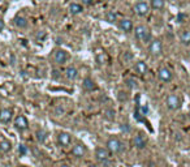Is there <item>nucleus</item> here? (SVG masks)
Masks as SVG:
<instances>
[{
  "instance_id": "3",
  "label": "nucleus",
  "mask_w": 190,
  "mask_h": 167,
  "mask_svg": "<svg viewBox=\"0 0 190 167\" xmlns=\"http://www.w3.org/2000/svg\"><path fill=\"white\" fill-rule=\"evenodd\" d=\"M167 107L169 110H177L181 107V99L176 94H171V96L167 97Z\"/></svg>"
},
{
  "instance_id": "29",
  "label": "nucleus",
  "mask_w": 190,
  "mask_h": 167,
  "mask_svg": "<svg viewBox=\"0 0 190 167\" xmlns=\"http://www.w3.org/2000/svg\"><path fill=\"white\" fill-rule=\"evenodd\" d=\"M82 3H83V4H86V5H90V4H93V3H94V0H82Z\"/></svg>"
},
{
  "instance_id": "24",
  "label": "nucleus",
  "mask_w": 190,
  "mask_h": 167,
  "mask_svg": "<svg viewBox=\"0 0 190 167\" xmlns=\"http://www.w3.org/2000/svg\"><path fill=\"white\" fill-rule=\"evenodd\" d=\"M11 149H12V144H11L9 141L3 140L2 142H0V150H2L3 153H8Z\"/></svg>"
},
{
  "instance_id": "15",
  "label": "nucleus",
  "mask_w": 190,
  "mask_h": 167,
  "mask_svg": "<svg viewBox=\"0 0 190 167\" xmlns=\"http://www.w3.org/2000/svg\"><path fill=\"white\" fill-rule=\"evenodd\" d=\"M82 88L85 89V90H87V91H93L97 86H95V82L93 81V78H90V77H86L85 80H83V82H82Z\"/></svg>"
},
{
  "instance_id": "4",
  "label": "nucleus",
  "mask_w": 190,
  "mask_h": 167,
  "mask_svg": "<svg viewBox=\"0 0 190 167\" xmlns=\"http://www.w3.org/2000/svg\"><path fill=\"white\" fill-rule=\"evenodd\" d=\"M149 51H150L151 55H154V56L160 55V54H162V51H163V45H162V42H160L159 39H154V41L150 43Z\"/></svg>"
},
{
  "instance_id": "23",
  "label": "nucleus",
  "mask_w": 190,
  "mask_h": 167,
  "mask_svg": "<svg viewBox=\"0 0 190 167\" xmlns=\"http://www.w3.org/2000/svg\"><path fill=\"white\" fill-rule=\"evenodd\" d=\"M106 21H108L109 24H113L117 21V14H116L113 11H108L106 13Z\"/></svg>"
},
{
  "instance_id": "35",
  "label": "nucleus",
  "mask_w": 190,
  "mask_h": 167,
  "mask_svg": "<svg viewBox=\"0 0 190 167\" xmlns=\"http://www.w3.org/2000/svg\"><path fill=\"white\" fill-rule=\"evenodd\" d=\"M0 151H2V150H0Z\"/></svg>"
},
{
  "instance_id": "5",
  "label": "nucleus",
  "mask_w": 190,
  "mask_h": 167,
  "mask_svg": "<svg viewBox=\"0 0 190 167\" xmlns=\"http://www.w3.org/2000/svg\"><path fill=\"white\" fill-rule=\"evenodd\" d=\"M109 153H111V151L108 150V148L100 146V148H98L97 150H95V157H97L98 161L104 162V161H107V159L109 158Z\"/></svg>"
},
{
  "instance_id": "1",
  "label": "nucleus",
  "mask_w": 190,
  "mask_h": 167,
  "mask_svg": "<svg viewBox=\"0 0 190 167\" xmlns=\"http://www.w3.org/2000/svg\"><path fill=\"white\" fill-rule=\"evenodd\" d=\"M134 34H135V38L141 42H149L151 38V33L149 30L147 26L145 25H138L134 29Z\"/></svg>"
},
{
  "instance_id": "11",
  "label": "nucleus",
  "mask_w": 190,
  "mask_h": 167,
  "mask_svg": "<svg viewBox=\"0 0 190 167\" xmlns=\"http://www.w3.org/2000/svg\"><path fill=\"white\" fill-rule=\"evenodd\" d=\"M119 27L121 29L122 32L130 33L131 30H133V22H131L129 18H122L120 22H119Z\"/></svg>"
},
{
  "instance_id": "25",
  "label": "nucleus",
  "mask_w": 190,
  "mask_h": 167,
  "mask_svg": "<svg viewBox=\"0 0 190 167\" xmlns=\"http://www.w3.org/2000/svg\"><path fill=\"white\" fill-rule=\"evenodd\" d=\"M36 139H38V141H40V142H45V140H46V132L43 129H40V130H38L36 132Z\"/></svg>"
},
{
  "instance_id": "17",
  "label": "nucleus",
  "mask_w": 190,
  "mask_h": 167,
  "mask_svg": "<svg viewBox=\"0 0 190 167\" xmlns=\"http://www.w3.org/2000/svg\"><path fill=\"white\" fill-rule=\"evenodd\" d=\"M134 69L137 71V73H140V75H145L146 72H147V64H146L145 61H137L135 63V67Z\"/></svg>"
},
{
  "instance_id": "30",
  "label": "nucleus",
  "mask_w": 190,
  "mask_h": 167,
  "mask_svg": "<svg viewBox=\"0 0 190 167\" xmlns=\"http://www.w3.org/2000/svg\"><path fill=\"white\" fill-rule=\"evenodd\" d=\"M4 29V22H3V20H0V32H2Z\"/></svg>"
},
{
  "instance_id": "10",
  "label": "nucleus",
  "mask_w": 190,
  "mask_h": 167,
  "mask_svg": "<svg viewBox=\"0 0 190 167\" xmlns=\"http://www.w3.org/2000/svg\"><path fill=\"white\" fill-rule=\"evenodd\" d=\"M72 154L74 155V157H78V158H81L86 154V146L83 144H77L73 146L72 149Z\"/></svg>"
},
{
  "instance_id": "19",
  "label": "nucleus",
  "mask_w": 190,
  "mask_h": 167,
  "mask_svg": "<svg viewBox=\"0 0 190 167\" xmlns=\"http://www.w3.org/2000/svg\"><path fill=\"white\" fill-rule=\"evenodd\" d=\"M95 56H97V61H98V64H104L106 61H107V55H106V52L103 51V50H98L97 51V54H95Z\"/></svg>"
},
{
  "instance_id": "28",
  "label": "nucleus",
  "mask_w": 190,
  "mask_h": 167,
  "mask_svg": "<svg viewBox=\"0 0 190 167\" xmlns=\"http://www.w3.org/2000/svg\"><path fill=\"white\" fill-rule=\"evenodd\" d=\"M185 18H186V14H184V13H182V14L180 13L178 16H177V20H178V22H182V21H184Z\"/></svg>"
},
{
  "instance_id": "18",
  "label": "nucleus",
  "mask_w": 190,
  "mask_h": 167,
  "mask_svg": "<svg viewBox=\"0 0 190 167\" xmlns=\"http://www.w3.org/2000/svg\"><path fill=\"white\" fill-rule=\"evenodd\" d=\"M180 41L182 45H190V30H184L181 34H180Z\"/></svg>"
},
{
  "instance_id": "2",
  "label": "nucleus",
  "mask_w": 190,
  "mask_h": 167,
  "mask_svg": "<svg viewBox=\"0 0 190 167\" xmlns=\"http://www.w3.org/2000/svg\"><path fill=\"white\" fill-rule=\"evenodd\" d=\"M107 148L108 150L111 151V153L116 154V153H120L122 150V144L119 139H116V137H112V139H109L107 141Z\"/></svg>"
},
{
  "instance_id": "16",
  "label": "nucleus",
  "mask_w": 190,
  "mask_h": 167,
  "mask_svg": "<svg viewBox=\"0 0 190 167\" xmlns=\"http://www.w3.org/2000/svg\"><path fill=\"white\" fill-rule=\"evenodd\" d=\"M65 76H67V78L70 80V81L76 80L78 77V71H77V68H74V67H68L67 71H65Z\"/></svg>"
},
{
  "instance_id": "20",
  "label": "nucleus",
  "mask_w": 190,
  "mask_h": 167,
  "mask_svg": "<svg viewBox=\"0 0 190 167\" xmlns=\"http://www.w3.org/2000/svg\"><path fill=\"white\" fill-rule=\"evenodd\" d=\"M14 24H16L17 27L20 29H25L27 26V20L25 17H21V16H17L16 18H14Z\"/></svg>"
},
{
  "instance_id": "31",
  "label": "nucleus",
  "mask_w": 190,
  "mask_h": 167,
  "mask_svg": "<svg viewBox=\"0 0 190 167\" xmlns=\"http://www.w3.org/2000/svg\"><path fill=\"white\" fill-rule=\"evenodd\" d=\"M60 167H69V166H68V165H61Z\"/></svg>"
},
{
  "instance_id": "32",
  "label": "nucleus",
  "mask_w": 190,
  "mask_h": 167,
  "mask_svg": "<svg viewBox=\"0 0 190 167\" xmlns=\"http://www.w3.org/2000/svg\"><path fill=\"white\" fill-rule=\"evenodd\" d=\"M89 167H98V166H95V165H90Z\"/></svg>"
},
{
  "instance_id": "21",
  "label": "nucleus",
  "mask_w": 190,
  "mask_h": 167,
  "mask_svg": "<svg viewBox=\"0 0 190 167\" xmlns=\"http://www.w3.org/2000/svg\"><path fill=\"white\" fill-rule=\"evenodd\" d=\"M69 11L72 14H79V13H82V5L81 4H77V3H72L69 5Z\"/></svg>"
},
{
  "instance_id": "33",
  "label": "nucleus",
  "mask_w": 190,
  "mask_h": 167,
  "mask_svg": "<svg viewBox=\"0 0 190 167\" xmlns=\"http://www.w3.org/2000/svg\"><path fill=\"white\" fill-rule=\"evenodd\" d=\"M18 167H22V166H18Z\"/></svg>"
},
{
  "instance_id": "22",
  "label": "nucleus",
  "mask_w": 190,
  "mask_h": 167,
  "mask_svg": "<svg viewBox=\"0 0 190 167\" xmlns=\"http://www.w3.org/2000/svg\"><path fill=\"white\" fill-rule=\"evenodd\" d=\"M164 0H151V7L154 8L155 11H162L164 8Z\"/></svg>"
},
{
  "instance_id": "26",
  "label": "nucleus",
  "mask_w": 190,
  "mask_h": 167,
  "mask_svg": "<svg viewBox=\"0 0 190 167\" xmlns=\"http://www.w3.org/2000/svg\"><path fill=\"white\" fill-rule=\"evenodd\" d=\"M126 85L129 86V88H135L137 82H135V80H133V78H128L126 80Z\"/></svg>"
},
{
  "instance_id": "34",
  "label": "nucleus",
  "mask_w": 190,
  "mask_h": 167,
  "mask_svg": "<svg viewBox=\"0 0 190 167\" xmlns=\"http://www.w3.org/2000/svg\"><path fill=\"white\" fill-rule=\"evenodd\" d=\"M189 118H190V114H189Z\"/></svg>"
},
{
  "instance_id": "14",
  "label": "nucleus",
  "mask_w": 190,
  "mask_h": 167,
  "mask_svg": "<svg viewBox=\"0 0 190 167\" xmlns=\"http://www.w3.org/2000/svg\"><path fill=\"white\" fill-rule=\"evenodd\" d=\"M12 119V110L11 108H3L0 111V121L2 123H9Z\"/></svg>"
},
{
  "instance_id": "8",
  "label": "nucleus",
  "mask_w": 190,
  "mask_h": 167,
  "mask_svg": "<svg viewBox=\"0 0 190 167\" xmlns=\"http://www.w3.org/2000/svg\"><path fill=\"white\" fill-rule=\"evenodd\" d=\"M158 77H159V80L160 81H163V82H169L171 80H172V72L168 69V68H160L159 69V72H158Z\"/></svg>"
},
{
  "instance_id": "7",
  "label": "nucleus",
  "mask_w": 190,
  "mask_h": 167,
  "mask_svg": "<svg viewBox=\"0 0 190 167\" xmlns=\"http://www.w3.org/2000/svg\"><path fill=\"white\" fill-rule=\"evenodd\" d=\"M134 11H135V13L138 14V16H146V14L149 13V11H150V7H149L147 3L140 2V3H137L134 5Z\"/></svg>"
},
{
  "instance_id": "12",
  "label": "nucleus",
  "mask_w": 190,
  "mask_h": 167,
  "mask_svg": "<svg viewBox=\"0 0 190 167\" xmlns=\"http://www.w3.org/2000/svg\"><path fill=\"white\" fill-rule=\"evenodd\" d=\"M57 141H59V144L61 145V146H68L72 141V137L67 132H61L59 136H57Z\"/></svg>"
},
{
  "instance_id": "27",
  "label": "nucleus",
  "mask_w": 190,
  "mask_h": 167,
  "mask_svg": "<svg viewBox=\"0 0 190 167\" xmlns=\"http://www.w3.org/2000/svg\"><path fill=\"white\" fill-rule=\"evenodd\" d=\"M18 153H20L21 155H25V154L27 153V149H26L25 145H20V146H18Z\"/></svg>"
},
{
  "instance_id": "9",
  "label": "nucleus",
  "mask_w": 190,
  "mask_h": 167,
  "mask_svg": "<svg viewBox=\"0 0 190 167\" xmlns=\"http://www.w3.org/2000/svg\"><path fill=\"white\" fill-rule=\"evenodd\" d=\"M14 127H16L18 130H25L27 129L29 127V123H27V119L25 118L24 115H18L16 120H14Z\"/></svg>"
},
{
  "instance_id": "13",
  "label": "nucleus",
  "mask_w": 190,
  "mask_h": 167,
  "mask_svg": "<svg viewBox=\"0 0 190 167\" xmlns=\"http://www.w3.org/2000/svg\"><path fill=\"white\" fill-rule=\"evenodd\" d=\"M133 144H134V146L137 149H145L146 146V144H147V141H146L145 139V136L143 135H137L134 137V140H133Z\"/></svg>"
},
{
  "instance_id": "6",
  "label": "nucleus",
  "mask_w": 190,
  "mask_h": 167,
  "mask_svg": "<svg viewBox=\"0 0 190 167\" xmlns=\"http://www.w3.org/2000/svg\"><path fill=\"white\" fill-rule=\"evenodd\" d=\"M54 60L56 64H64V63H67L68 60V54L67 51H64V50H56L55 54H54Z\"/></svg>"
}]
</instances>
